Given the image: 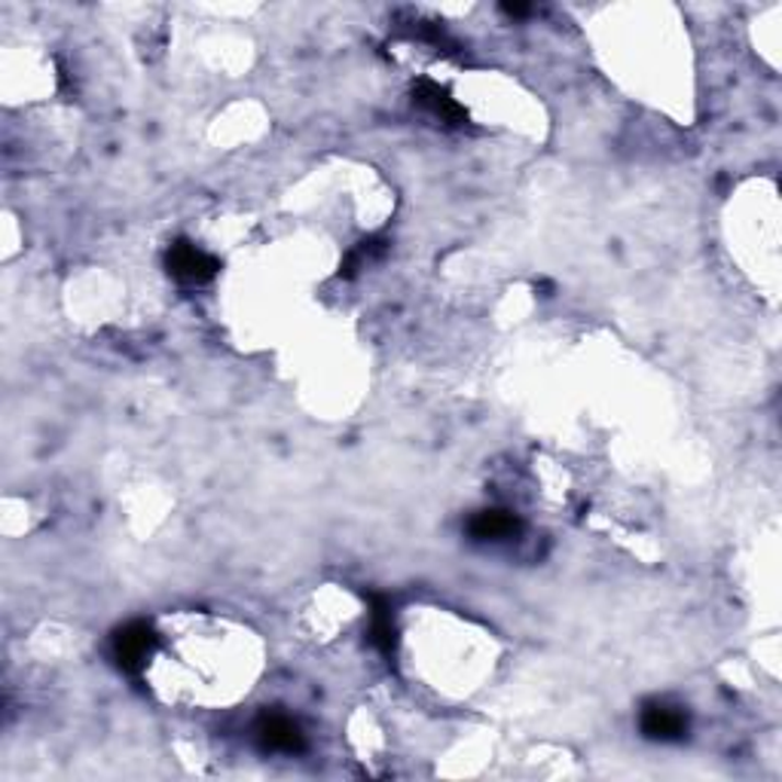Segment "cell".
Here are the masks:
<instances>
[{"mask_svg":"<svg viewBox=\"0 0 782 782\" xmlns=\"http://www.w3.org/2000/svg\"><path fill=\"white\" fill-rule=\"evenodd\" d=\"M157 630L145 621H135L123 626L114 636V657L126 672H141L150 660V654L157 652Z\"/></svg>","mask_w":782,"mask_h":782,"instance_id":"1","label":"cell"},{"mask_svg":"<svg viewBox=\"0 0 782 782\" xmlns=\"http://www.w3.org/2000/svg\"><path fill=\"white\" fill-rule=\"evenodd\" d=\"M165 266H169V276L177 278L181 285H205L218 276L220 263L205 254L203 248L189 245V242H174L165 254Z\"/></svg>","mask_w":782,"mask_h":782,"instance_id":"2","label":"cell"},{"mask_svg":"<svg viewBox=\"0 0 782 782\" xmlns=\"http://www.w3.org/2000/svg\"><path fill=\"white\" fill-rule=\"evenodd\" d=\"M254 737L266 752L300 755L306 749V734L297 722H290L281 712H266L254 725Z\"/></svg>","mask_w":782,"mask_h":782,"instance_id":"3","label":"cell"},{"mask_svg":"<svg viewBox=\"0 0 782 782\" xmlns=\"http://www.w3.org/2000/svg\"><path fill=\"white\" fill-rule=\"evenodd\" d=\"M642 734L648 739H660V743H679L688 737V715L679 706H669V703H645L642 710Z\"/></svg>","mask_w":782,"mask_h":782,"instance_id":"4","label":"cell"},{"mask_svg":"<svg viewBox=\"0 0 782 782\" xmlns=\"http://www.w3.org/2000/svg\"><path fill=\"white\" fill-rule=\"evenodd\" d=\"M413 102L425 107V111H432L440 123H449V126H462L464 119H468L462 104H456V99L449 95L447 89H440L437 83H432V80H419V83H416Z\"/></svg>","mask_w":782,"mask_h":782,"instance_id":"5","label":"cell"},{"mask_svg":"<svg viewBox=\"0 0 782 782\" xmlns=\"http://www.w3.org/2000/svg\"><path fill=\"white\" fill-rule=\"evenodd\" d=\"M522 529L517 514L510 510H480L468 522V532L480 541H495V538H514Z\"/></svg>","mask_w":782,"mask_h":782,"instance_id":"6","label":"cell"},{"mask_svg":"<svg viewBox=\"0 0 782 782\" xmlns=\"http://www.w3.org/2000/svg\"><path fill=\"white\" fill-rule=\"evenodd\" d=\"M398 633H394V623H391V606L382 599V596H377L373 599V626H370V639H373V645H377L379 652L386 654V657H391L394 654V645H398Z\"/></svg>","mask_w":782,"mask_h":782,"instance_id":"7","label":"cell"},{"mask_svg":"<svg viewBox=\"0 0 782 782\" xmlns=\"http://www.w3.org/2000/svg\"><path fill=\"white\" fill-rule=\"evenodd\" d=\"M505 13L507 15H526L529 13V7H522V3H505Z\"/></svg>","mask_w":782,"mask_h":782,"instance_id":"8","label":"cell"}]
</instances>
